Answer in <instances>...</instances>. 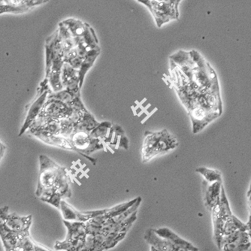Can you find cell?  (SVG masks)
<instances>
[{
	"label": "cell",
	"instance_id": "1",
	"mask_svg": "<svg viewBox=\"0 0 251 251\" xmlns=\"http://www.w3.org/2000/svg\"><path fill=\"white\" fill-rule=\"evenodd\" d=\"M45 192H54L63 199L70 198L71 178L66 168L55 163L49 156L40 155L36 196L39 197Z\"/></svg>",
	"mask_w": 251,
	"mask_h": 251
},
{
	"label": "cell",
	"instance_id": "2",
	"mask_svg": "<svg viewBox=\"0 0 251 251\" xmlns=\"http://www.w3.org/2000/svg\"><path fill=\"white\" fill-rule=\"evenodd\" d=\"M211 213L214 241L219 249L224 238L237 230L245 229V224L232 214L224 187L221 191V201Z\"/></svg>",
	"mask_w": 251,
	"mask_h": 251
},
{
	"label": "cell",
	"instance_id": "3",
	"mask_svg": "<svg viewBox=\"0 0 251 251\" xmlns=\"http://www.w3.org/2000/svg\"><path fill=\"white\" fill-rule=\"evenodd\" d=\"M63 224L67 228V235L65 240L56 242L54 249L56 251H81L87 235L86 223L63 220Z\"/></svg>",
	"mask_w": 251,
	"mask_h": 251
},
{
	"label": "cell",
	"instance_id": "4",
	"mask_svg": "<svg viewBox=\"0 0 251 251\" xmlns=\"http://www.w3.org/2000/svg\"><path fill=\"white\" fill-rule=\"evenodd\" d=\"M69 139L77 149L79 154L90 160L93 165H96L97 159L90 157V155L97 151L103 149L105 145L103 142L91 136L90 132L82 130H75Z\"/></svg>",
	"mask_w": 251,
	"mask_h": 251
},
{
	"label": "cell",
	"instance_id": "5",
	"mask_svg": "<svg viewBox=\"0 0 251 251\" xmlns=\"http://www.w3.org/2000/svg\"><path fill=\"white\" fill-rule=\"evenodd\" d=\"M144 4L151 11L156 26H162L173 20H178L179 11L163 0H137Z\"/></svg>",
	"mask_w": 251,
	"mask_h": 251
},
{
	"label": "cell",
	"instance_id": "6",
	"mask_svg": "<svg viewBox=\"0 0 251 251\" xmlns=\"http://www.w3.org/2000/svg\"><path fill=\"white\" fill-rule=\"evenodd\" d=\"M74 111L67 104L56 99L48 97L42 112L38 118L51 120V121H62L70 119L73 117Z\"/></svg>",
	"mask_w": 251,
	"mask_h": 251
},
{
	"label": "cell",
	"instance_id": "7",
	"mask_svg": "<svg viewBox=\"0 0 251 251\" xmlns=\"http://www.w3.org/2000/svg\"><path fill=\"white\" fill-rule=\"evenodd\" d=\"M0 218L11 230L23 235H29V229L32 223V216L21 217L10 213L8 207L0 209Z\"/></svg>",
	"mask_w": 251,
	"mask_h": 251
},
{
	"label": "cell",
	"instance_id": "8",
	"mask_svg": "<svg viewBox=\"0 0 251 251\" xmlns=\"http://www.w3.org/2000/svg\"><path fill=\"white\" fill-rule=\"evenodd\" d=\"M49 94V91H48V90L42 93V94H38L37 97L29 104V108H27V111H26L25 122L23 124L21 130H20L18 136H21L25 132H27L32 127V125L35 124L36 120L40 115L41 112H42V108H43L45 102L48 100Z\"/></svg>",
	"mask_w": 251,
	"mask_h": 251
},
{
	"label": "cell",
	"instance_id": "9",
	"mask_svg": "<svg viewBox=\"0 0 251 251\" xmlns=\"http://www.w3.org/2000/svg\"><path fill=\"white\" fill-rule=\"evenodd\" d=\"M60 210L61 211L64 221L87 223V221L103 214L106 209L88 211H78L72 206L71 204H69L67 201L63 200L60 202Z\"/></svg>",
	"mask_w": 251,
	"mask_h": 251
},
{
	"label": "cell",
	"instance_id": "10",
	"mask_svg": "<svg viewBox=\"0 0 251 251\" xmlns=\"http://www.w3.org/2000/svg\"><path fill=\"white\" fill-rule=\"evenodd\" d=\"M251 247V242L246 229H239L224 238L221 243L223 251H247Z\"/></svg>",
	"mask_w": 251,
	"mask_h": 251
},
{
	"label": "cell",
	"instance_id": "11",
	"mask_svg": "<svg viewBox=\"0 0 251 251\" xmlns=\"http://www.w3.org/2000/svg\"><path fill=\"white\" fill-rule=\"evenodd\" d=\"M189 115L193 124V133L200 132L213 120L220 116V113L205 109L200 105H196L188 110Z\"/></svg>",
	"mask_w": 251,
	"mask_h": 251
},
{
	"label": "cell",
	"instance_id": "12",
	"mask_svg": "<svg viewBox=\"0 0 251 251\" xmlns=\"http://www.w3.org/2000/svg\"><path fill=\"white\" fill-rule=\"evenodd\" d=\"M29 133L47 145L63 148L66 150L73 151L78 153V151L75 148L70 139L63 135H56V134L43 132V131H29Z\"/></svg>",
	"mask_w": 251,
	"mask_h": 251
},
{
	"label": "cell",
	"instance_id": "13",
	"mask_svg": "<svg viewBox=\"0 0 251 251\" xmlns=\"http://www.w3.org/2000/svg\"><path fill=\"white\" fill-rule=\"evenodd\" d=\"M202 185L204 204L211 212L213 208L221 201V191L223 188L222 181L208 183L204 180Z\"/></svg>",
	"mask_w": 251,
	"mask_h": 251
},
{
	"label": "cell",
	"instance_id": "14",
	"mask_svg": "<svg viewBox=\"0 0 251 251\" xmlns=\"http://www.w3.org/2000/svg\"><path fill=\"white\" fill-rule=\"evenodd\" d=\"M61 80L65 90L74 94L80 93L81 87L78 70L72 67L69 63H65L63 64L61 72Z\"/></svg>",
	"mask_w": 251,
	"mask_h": 251
},
{
	"label": "cell",
	"instance_id": "15",
	"mask_svg": "<svg viewBox=\"0 0 251 251\" xmlns=\"http://www.w3.org/2000/svg\"><path fill=\"white\" fill-rule=\"evenodd\" d=\"M28 235H23L17 233L4 224L0 218V238L2 239L5 251L20 248L23 239Z\"/></svg>",
	"mask_w": 251,
	"mask_h": 251
},
{
	"label": "cell",
	"instance_id": "16",
	"mask_svg": "<svg viewBox=\"0 0 251 251\" xmlns=\"http://www.w3.org/2000/svg\"><path fill=\"white\" fill-rule=\"evenodd\" d=\"M144 238L151 246L154 247L162 251H190V250L183 247L176 246L171 243L169 241L161 238L157 234L155 233L153 229L147 230Z\"/></svg>",
	"mask_w": 251,
	"mask_h": 251
},
{
	"label": "cell",
	"instance_id": "17",
	"mask_svg": "<svg viewBox=\"0 0 251 251\" xmlns=\"http://www.w3.org/2000/svg\"><path fill=\"white\" fill-rule=\"evenodd\" d=\"M179 142L177 138L171 134L167 129L158 132V139L156 142V154H164L171 151L175 150L178 147Z\"/></svg>",
	"mask_w": 251,
	"mask_h": 251
},
{
	"label": "cell",
	"instance_id": "18",
	"mask_svg": "<svg viewBox=\"0 0 251 251\" xmlns=\"http://www.w3.org/2000/svg\"><path fill=\"white\" fill-rule=\"evenodd\" d=\"M158 139V132L146 131L142 148V160L148 163L156 156V148Z\"/></svg>",
	"mask_w": 251,
	"mask_h": 251
},
{
	"label": "cell",
	"instance_id": "19",
	"mask_svg": "<svg viewBox=\"0 0 251 251\" xmlns=\"http://www.w3.org/2000/svg\"><path fill=\"white\" fill-rule=\"evenodd\" d=\"M155 233L157 234L161 238H165L166 240L169 241L171 243L176 246L183 247V248H187L190 250V251H199V248L194 245H192L190 242H187L184 238L177 235L176 232L171 230L169 228L166 227H161V228H158V229H153Z\"/></svg>",
	"mask_w": 251,
	"mask_h": 251
},
{
	"label": "cell",
	"instance_id": "20",
	"mask_svg": "<svg viewBox=\"0 0 251 251\" xmlns=\"http://www.w3.org/2000/svg\"><path fill=\"white\" fill-rule=\"evenodd\" d=\"M90 135L100 139L104 144H112L114 139V128L111 123L108 121L100 123L94 130L90 132Z\"/></svg>",
	"mask_w": 251,
	"mask_h": 251
},
{
	"label": "cell",
	"instance_id": "21",
	"mask_svg": "<svg viewBox=\"0 0 251 251\" xmlns=\"http://www.w3.org/2000/svg\"><path fill=\"white\" fill-rule=\"evenodd\" d=\"M100 53V49H93L87 52L84 56L81 67L78 70L79 80H80V87H82L84 84V77L87 75L90 68L94 64V62L97 60Z\"/></svg>",
	"mask_w": 251,
	"mask_h": 251
},
{
	"label": "cell",
	"instance_id": "22",
	"mask_svg": "<svg viewBox=\"0 0 251 251\" xmlns=\"http://www.w3.org/2000/svg\"><path fill=\"white\" fill-rule=\"evenodd\" d=\"M100 123L96 121L88 111L83 113L78 121L75 124V130H82L90 132L94 130Z\"/></svg>",
	"mask_w": 251,
	"mask_h": 251
},
{
	"label": "cell",
	"instance_id": "23",
	"mask_svg": "<svg viewBox=\"0 0 251 251\" xmlns=\"http://www.w3.org/2000/svg\"><path fill=\"white\" fill-rule=\"evenodd\" d=\"M63 25L69 29L72 36L75 39L82 38L87 29V23H83L79 20L75 18H69L66 21H63Z\"/></svg>",
	"mask_w": 251,
	"mask_h": 251
},
{
	"label": "cell",
	"instance_id": "24",
	"mask_svg": "<svg viewBox=\"0 0 251 251\" xmlns=\"http://www.w3.org/2000/svg\"><path fill=\"white\" fill-rule=\"evenodd\" d=\"M197 173H200L203 176L205 181L208 183L222 181V175L219 171L215 169H208L206 167H200L196 170Z\"/></svg>",
	"mask_w": 251,
	"mask_h": 251
},
{
	"label": "cell",
	"instance_id": "25",
	"mask_svg": "<svg viewBox=\"0 0 251 251\" xmlns=\"http://www.w3.org/2000/svg\"><path fill=\"white\" fill-rule=\"evenodd\" d=\"M114 128V139H115V145H118V148H124L127 150L129 148V142L126 136L124 129L118 125L113 126ZM114 142V139H113ZM113 143V142H112Z\"/></svg>",
	"mask_w": 251,
	"mask_h": 251
},
{
	"label": "cell",
	"instance_id": "26",
	"mask_svg": "<svg viewBox=\"0 0 251 251\" xmlns=\"http://www.w3.org/2000/svg\"><path fill=\"white\" fill-rule=\"evenodd\" d=\"M6 145L0 140V163L2 161L4 156H5V152H6Z\"/></svg>",
	"mask_w": 251,
	"mask_h": 251
},
{
	"label": "cell",
	"instance_id": "27",
	"mask_svg": "<svg viewBox=\"0 0 251 251\" xmlns=\"http://www.w3.org/2000/svg\"><path fill=\"white\" fill-rule=\"evenodd\" d=\"M245 229H246L247 233L249 236L250 241L251 242V214H250L249 218H248V222L245 224Z\"/></svg>",
	"mask_w": 251,
	"mask_h": 251
},
{
	"label": "cell",
	"instance_id": "28",
	"mask_svg": "<svg viewBox=\"0 0 251 251\" xmlns=\"http://www.w3.org/2000/svg\"><path fill=\"white\" fill-rule=\"evenodd\" d=\"M34 250H35V251H52L49 248H46V247L40 245V244L36 243V242H35V245H34Z\"/></svg>",
	"mask_w": 251,
	"mask_h": 251
},
{
	"label": "cell",
	"instance_id": "29",
	"mask_svg": "<svg viewBox=\"0 0 251 251\" xmlns=\"http://www.w3.org/2000/svg\"><path fill=\"white\" fill-rule=\"evenodd\" d=\"M163 1H165V2L170 4L171 5H173V6L174 7V8H176L177 11H179V3H180L181 0H163Z\"/></svg>",
	"mask_w": 251,
	"mask_h": 251
},
{
	"label": "cell",
	"instance_id": "30",
	"mask_svg": "<svg viewBox=\"0 0 251 251\" xmlns=\"http://www.w3.org/2000/svg\"><path fill=\"white\" fill-rule=\"evenodd\" d=\"M248 204H249L250 214H251V184L248 193Z\"/></svg>",
	"mask_w": 251,
	"mask_h": 251
},
{
	"label": "cell",
	"instance_id": "31",
	"mask_svg": "<svg viewBox=\"0 0 251 251\" xmlns=\"http://www.w3.org/2000/svg\"><path fill=\"white\" fill-rule=\"evenodd\" d=\"M151 251H162L160 250L157 249V248H154V247L151 246Z\"/></svg>",
	"mask_w": 251,
	"mask_h": 251
}]
</instances>
